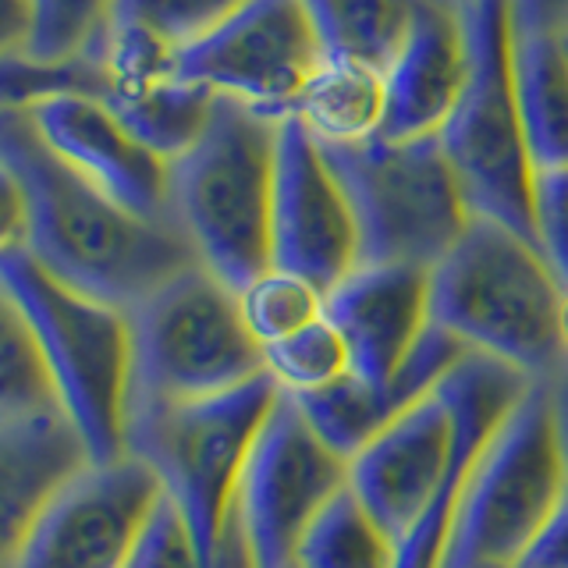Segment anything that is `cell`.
I'll return each instance as SVG.
<instances>
[{"mask_svg": "<svg viewBox=\"0 0 568 568\" xmlns=\"http://www.w3.org/2000/svg\"><path fill=\"white\" fill-rule=\"evenodd\" d=\"M0 164L26 195L22 248L68 288L129 313L200 263L174 224L121 210L53 156L26 114H0Z\"/></svg>", "mask_w": 568, "mask_h": 568, "instance_id": "cell-1", "label": "cell"}, {"mask_svg": "<svg viewBox=\"0 0 568 568\" xmlns=\"http://www.w3.org/2000/svg\"><path fill=\"white\" fill-rule=\"evenodd\" d=\"M277 129V118L217 97L203 135L168 164L171 224L231 292L271 271Z\"/></svg>", "mask_w": 568, "mask_h": 568, "instance_id": "cell-2", "label": "cell"}, {"mask_svg": "<svg viewBox=\"0 0 568 568\" xmlns=\"http://www.w3.org/2000/svg\"><path fill=\"white\" fill-rule=\"evenodd\" d=\"M561 298V281L537 245L479 217L430 271L434 324L529 381H547L565 366Z\"/></svg>", "mask_w": 568, "mask_h": 568, "instance_id": "cell-3", "label": "cell"}, {"mask_svg": "<svg viewBox=\"0 0 568 568\" xmlns=\"http://www.w3.org/2000/svg\"><path fill=\"white\" fill-rule=\"evenodd\" d=\"M0 284L22 310L61 413L89 462L124 458L132 334L129 313L50 277L22 245L0 256Z\"/></svg>", "mask_w": 568, "mask_h": 568, "instance_id": "cell-4", "label": "cell"}, {"mask_svg": "<svg viewBox=\"0 0 568 568\" xmlns=\"http://www.w3.org/2000/svg\"><path fill=\"white\" fill-rule=\"evenodd\" d=\"M458 8L469 71L455 114L437 135L440 150L473 217L501 224L537 245V168L515 93L508 0H458Z\"/></svg>", "mask_w": 568, "mask_h": 568, "instance_id": "cell-5", "label": "cell"}, {"mask_svg": "<svg viewBox=\"0 0 568 568\" xmlns=\"http://www.w3.org/2000/svg\"><path fill=\"white\" fill-rule=\"evenodd\" d=\"M568 497L555 395L532 381L487 440L462 494L440 568H519Z\"/></svg>", "mask_w": 568, "mask_h": 568, "instance_id": "cell-6", "label": "cell"}, {"mask_svg": "<svg viewBox=\"0 0 568 568\" xmlns=\"http://www.w3.org/2000/svg\"><path fill=\"white\" fill-rule=\"evenodd\" d=\"M129 416L203 402L266 373L263 348L242 324L239 295L200 263L129 310Z\"/></svg>", "mask_w": 568, "mask_h": 568, "instance_id": "cell-7", "label": "cell"}, {"mask_svg": "<svg viewBox=\"0 0 568 568\" xmlns=\"http://www.w3.org/2000/svg\"><path fill=\"white\" fill-rule=\"evenodd\" d=\"M327 168L359 235V266H434L466 235L473 213L440 139L390 142L373 135L348 146H324Z\"/></svg>", "mask_w": 568, "mask_h": 568, "instance_id": "cell-8", "label": "cell"}, {"mask_svg": "<svg viewBox=\"0 0 568 568\" xmlns=\"http://www.w3.org/2000/svg\"><path fill=\"white\" fill-rule=\"evenodd\" d=\"M281 395L271 373L203 402L160 405L124 423V455L156 473L160 487L182 508L210 568L213 547L235 508V490L263 419Z\"/></svg>", "mask_w": 568, "mask_h": 568, "instance_id": "cell-9", "label": "cell"}, {"mask_svg": "<svg viewBox=\"0 0 568 568\" xmlns=\"http://www.w3.org/2000/svg\"><path fill=\"white\" fill-rule=\"evenodd\" d=\"M324 53L302 0H248L203 40L171 53V75L284 121Z\"/></svg>", "mask_w": 568, "mask_h": 568, "instance_id": "cell-10", "label": "cell"}, {"mask_svg": "<svg viewBox=\"0 0 568 568\" xmlns=\"http://www.w3.org/2000/svg\"><path fill=\"white\" fill-rule=\"evenodd\" d=\"M345 484L348 462L316 437L298 402L281 390L235 490V515L256 565L292 568L302 532Z\"/></svg>", "mask_w": 568, "mask_h": 568, "instance_id": "cell-11", "label": "cell"}, {"mask_svg": "<svg viewBox=\"0 0 568 568\" xmlns=\"http://www.w3.org/2000/svg\"><path fill=\"white\" fill-rule=\"evenodd\" d=\"M160 490L135 455L85 462L47 501L14 568H124Z\"/></svg>", "mask_w": 568, "mask_h": 568, "instance_id": "cell-12", "label": "cell"}, {"mask_svg": "<svg viewBox=\"0 0 568 568\" xmlns=\"http://www.w3.org/2000/svg\"><path fill=\"white\" fill-rule=\"evenodd\" d=\"M271 266L306 277L324 295L359 266V235L345 189L298 118H284L277 129Z\"/></svg>", "mask_w": 568, "mask_h": 568, "instance_id": "cell-13", "label": "cell"}, {"mask_svg": "<svg viewBox=\"0 0 568 568\" xmlns=\"http://www.w3.org/2000/svg\"><path fill=\"white\" fill-rule=\"evenodd\" d=\"M29 124L53 156L97 185L106 200L142 221L171 224L168 160L124 129L97 97H53L26 111Z\"/></svg>", "mask_w": 568, "mask_h": 568, "instance_id": "cell-14", "label": "cell"}, {"mask_svg": "<svg viewBox=\"0 0 568 568\" xmlns=\"http://www.w3.org/2000/svg\"><path fill=\"white\" fill-rule=\"evenodd\" d=\"M469 71L458 0H416L395 58L384 68L387 103L381 139H434L455 114Z\"/></svg>", "mask_w": 568, "mask_h": 568, "instance_id": "cell-15", "label": "cell"}, {"mask_svg": "<svg viewBox=\"0 0 568 568\" xmlns=\"http://www.w3.org/2000/svg\"><path fill=\"white\" fill-rule=\"evenodd\" d=\"M327 320L345 337L355 377L384 390L430 327V271L355 266L327 292Z\"/></svg>", "mask_w": 568, "mask_h": 568, "instance_id": "cell-16", "label": "cell"}, {"mask_svg": "<svg viewBox=\"0 0 568 568\" xmlns=\"http://www.w3.org/2000/svg\"><path fill=\"white\" fill-rule=\"evenodd\" d=\"M89 462L61 408L0 423V568H14L47 501Z\"/></svg>", "mask_w": 568, "mask_h": 568, "instance_id": "cell-17", "label": "cell"}, {"mask_svg": "<svg viewBox=\"0 0 568 568\" xmlns=\"http://www.w3.org/2000/svg\"><path fill=\"white\" fill-rule=\"evenodd\" d=\"M100 100L142 146L171 164L203 135L217 97L203 85L174 79L171 71H160L139 79L106 75V93Z\"/></svg>", "mask_w": 568, "mask_h": 568, "instance_id": "cell-18", "label": "cell"}, {"mask_svg": "<svg viewBox=\"0 0 568 568\" xmlns=\"http://www.w3.org/2000/svg\"><path fill=\"white\" fill-rule=\"evenodd\" d=\"M384 103V68L345 53H324L292 118L306 124V132L324 146H348L381 135Z\"/></svg>", "mask_w": 568, "mask_h": 568, "instance_id": "cell-19", "label": "cell"}, {"mask_svg": "<svg viewBox=\"0 0 568 568\" xmlns=\"http://www.w3.org/2000/svg\"><path fill=\"white\" fill-rule=\"evenodd\" d=\"M523 135L537 174L568 168V47L565 40H511Z\"/></svg>", "mask_w": 568, "mask_h": 568, "instance_id": "cell-20", "label": "cell"}, {"mask_svg": "<svg viewBox=\"0 0 568 568\" xmlns=\"http://www.w3.org/2000/svg\"><path fill=\"white\" fill-rule=\"evenodd\" d=\"M248 0H114L103 61H171Z\"/></svg>", "mask_w": 568, "mask_h": 568, "instance_id": "cell-21", "label": "cell"}, {"mask_svg": "<svg viewBox=\"0 0 568 568\" xmlns=\"http://www.w3.org/2000/svg\"><path fill=\"white\" fill-rule=\"evenodd\" d=\"M398 547L345 484L302 532L295 568H395Z\"/></svg>", "mask_w": 568, "mask_h": 568, "instance_id": "cell-22", "label": "cell"}, {"mask_svg": "<svg viewBox=\"0 0 568 568\" xmlns=\"http://www.w3.org/2000/svg\"><path fill=\"white\" fill-rule=\"evenodd\" d=\"M302 408V416L310 419V426L316 430V437L327 444L334 455H342L345 462H352L366 444L377 437L390 419H398L405 405L395 387H369L363 384L355 373L342 377L337 384L313 390V395H292Z\"/></svg>", "mask_w": 568, "mask_h": 568, "instance_id": "cell-23", "label": "cell"}, {"mask_svg": "<svg viewBox=\"0 0 568 568\" xmlns=\"http://www.w3.org/2000/svg\"><path fill=\"white\" fill-rule=\"evenodd\" d=\"M302 8L327 53L387 68L413 22L416 0H302Z\"/></svg>", "mask_w": 568, "mask_h": 568, "instance_id": "cell-24", "label": "cell"}, {"mask_svg": "<svg viewBox=\"0 0 568 568\" xmlns=\"http://www.w3.org/2000/svg\"><path fill=\"white\" fill-rule=\"evenodd\" d=\"M61 408L22 310L0 284V423Z\"/></svg>", "mask_w": 568, "mask_h": 568, "instance_id": "cell-25", "label": "cell"}, {"mask_svg": "<svg viewBox=\"0 0 568 568\" xmlns=\"http://www.w3.org/2000/svg\"><path fill=\"white\" fill-rule=\"evenodd\" d=\"M235 295H239L242 324L260 348L284 342V337L316 324L327 313V295L316 284H310L298 274L277 271V266L263 271Z\"/></svg>", "mask_w": 568, "mask_h": 568, "instance_id": "cell-26", "label": "cell"}, {"mask_svg": "<svg viewBox=\"0 0 568 568\" xmlns=\"http://www.w3.org/2000/svg\"><path fill=\"white\" fill-rule=\"evenodd\" d=\"M71 93L100 100L106 93V64L93 58L43 61L22 47L0 53V114H26L36 103Z\"/></svg>", "mask_w": 568, "mask_h": 568, "instance_id": "cell-27", "label": "cell"}, {"mask_svg": "<svg viewBox=\"0 0 568 568\" xmlns=\"http://www.w3.org/2000/svg\"><path fill=\"white\" fill-rule=\"evenodd\" d=\"M26 4H29V36L22 50H29L32 58L103 61L114 0H26Z\"/></svg>", "mask_w": 568, "mask_h": 568, "instance_id": "cell-28", "label": "cell"}, {"mask_svg": "<svg viewBox=\"0 0 568 568\" xmlns=\"http://www.w3.org/2000/svg\"><path fill=\"white\" fill-rule=\"evenodd\" d=\"M263 366L288 395H313V390H324L352 373L348 345L327 320V313L316 324L284 337V342L266 345Z\"/></svg>", "mask_w": 568, "mask_h": 568, "instance_id": "cell-29", "label": "cell"}, {"mask_svg": "<svg viewBox=\"0 0 568 568\" xmlns=\"http://www.w3.org/2000/svg\"><path fill=\"white\" fill-rule=\"evenodd\" d=\"M124 568H203L185 515L164 490H160L146 523H142L129 558H124Z\"/></svg>", "mask_w": 568, "mask_h": 568, "instance_id": "cell-30", "label": "cell"}, {"mask_svg": "<svg viewBox=\"0 0 568 568\" xmlns=\"http://www.w3.org/2000/svg\"><path fill=\"white\" fill-rule=\"evenodd\" d=\"M537 245L568 292V168L537 174Z\"/></svg>", "mask_w": 568, "mask_h": 568, "instance_id": "cell-31", "label": "cell"}, {"mask_svg": "<svg viewBox=\"0 0 568 568\" xmlns=\"http://www.w3.org/2000/svg\"><path fill=\"white\" fill-rule=\"evenodd\" d=\"M511 40H568V0H508Z\"/></svg>", "mask_w": 568, "mask_h": 568, "instance_id": "cell-32", "label": "cell"}, {"mask_svg": "<svg viewBox=\"0 0 568 568\" xmlns=\"http://www.w3.org/2000/svg\"><path fill=\"white\" fill-rule=\"evenodd\" d=\"M26 242V195L14 174L0 164V256Z\"/></svg>", "mask_w": 568, "mask_h": 568, "instance_id": "cell-33", "label": "cell"}, {"mask_svg": "<svg viewBox=\"0 0 568 568\" xmlns=\"http://www.w3.org/2000/svg\"><path fill=\"white\" fill-rule=\"evenodd\" d=\"M519 568H568V497L537 537V544L529 547Z\"/></svg>", "mask_w": 568, "mask_h": 568, "instance_id": "cell-34", "label": "cell"}, {"mask_svg": "<svg viewBox=\"0 0 568 568\" xmlns=\"http://www.w3.org/2000/svg\"><path fill=\"white\" fill-rule=\"evenodd\" d=\"M29 36V4L26 0H0V53L26 47Z\"/></svg>", "mask_w": 568, "mask_h": 568, "instance_id": "cell-35", "label": "cell"}, {"mask_svg": "<svg viewBox=\"0 0 568 568\" xmlns=\"http://www.w3.org/2000/svg\"><path fill=\"white\" fill-rule=\"evenodd\" d=\"M558 331H561V348H565V363H568V292L561 298V320H558Z\"/></svg>", "mask_w": 568, "mask_h": 568, "instance_id": "cell-36", "label": "cell"}, {"mask_svg": "<svg viewBox=\"0 0 568 568\" xmlns=\"http://www.w3.org/2000/svg\"><path fill=\"white\" fill-rule=\"evenodd\" d=\"M565 47H568V40H565Z\"/></svg>", "mask_w": 568, "mask_h": 568, "instance_id": "cell-37", "label": "cell"}, {"mask_svg": "<svg viewBox=\"0 0 568 568\" xmlns=\"http://www.w3.org/2000/svg\"><path fill=\"white\" fill-rule=\"evenodd\" d=\"M292 568H295V565H292Z\"/></svg>", "mask_w": 568, "mask_h": 568, "instance_id": "cell-38", "label": "cell"}]
</instances>
